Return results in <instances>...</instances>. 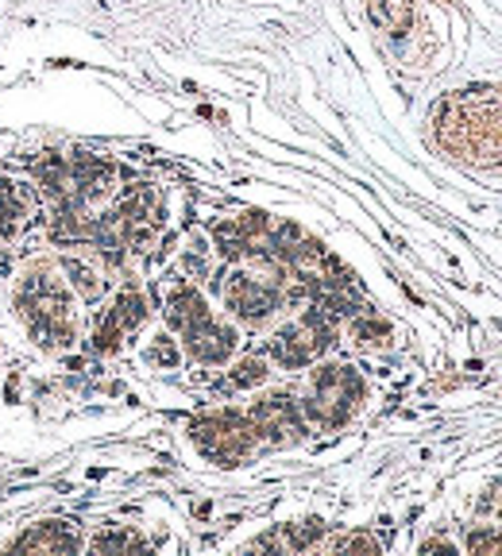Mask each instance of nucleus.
I'll use <instances>...</instances> for the list:
<instances>
[{"label":"nucleus","mask_w":502,"mask_h":556,"mask_svg":"<svg viewBox=\"0 0 502 556\" xmlns=\"http://www.w3.org/2000/svg\"><path fill=\"white\" fill-rule=\"evenodd\" d=\"M12 305H16L20 321H24L27 337L43 352H70L81 340V313L78 294L70 290L62 278L59 263H32L24 275L16 278L12 290Z\"/></svg>","instance_id":"f257e3e1"},{"label":"nucleus","mask_w":502,"mask_h":556,"mask_svg":"<svg viewBox=\"0 0 502 556\" xmlns=\"http://www.w3.org/2000/svg\"><path fill=\"white\" fill-rule=\"evenodd\" d=\"M35 220V198L16 178H0V243H16Z\"/></svg>","instance_id":"9b49d317"},{"label":"nucleus","mask_w":502,"mask_h":556,"mask_svg":"<svg viewBox=\"0 0 502 556\" xmlns=\"http://www.w3.org/2000/svg\"><path fill=\"white\" fill-rule=\"evenodd\" d=\"M148 317H151L148 298L139 294L136 287H124L121 294L113 298L109 313L101 317V325L93 329V352L97 356H116L121 344H124V337H131V332L143 329Z\"/></svg>","instance_id":"423d86ee"},{"label":"nucleus","mask_w":502,"mask_h":556,"mask_svg":"<svg viewBox=\"0 0 502 556\" xmlns=\"http://www.w3.org/2000/svg\"><path fill=\"white\" fill-rule=\"evenodd\" d=\"M348 337H352V344L360 348H387L390 344V325L382 321V317H355L352 325H348Z\"/></svg>","instance_id":"2eb2a0df"},{"label":"nucleus","mask_w":502,"mask_h":556,"mask_svg":"<svg viewBox=\"0 0 502 556\" xmlns=\"http://www.w3.org/2000/svg\"><path fill=\"white\" fill-rule=\"evenodd\" d=\"M59 270L70 282V290L78 294V302H101L113 287V263L97 252L93 243H74L59 255Z\"/></svg>","instance_id":"0eeeda50"},{"label":"nucleus","mask_w":502,"mask_h":556,"mask_svg":"<svg viewBox=\"0 0 502 556\" xmlns=\"http://www.w3.org/2000/svg\"><path fill=\"white\" fill-rule=\"evenodd\" d=\"M163 317L178 337H190L201 325L213 321V309H209V302L201 298V290L193 287V282H174V287L166 290Z\"/></svg>","instance_id":"1a4fd4ad"},{"label":"nucleus","mask_w":502,"mask_h":556,"mask_svg":"<svg viewBox=\"0 0 502 556\" xmlns=\"http://www.w3.org/2000/svg\"><path fill=\"white\" fill-rule=\"evenodd\" d=\"M375 541L372 538H340V541H332V553H375Z\"/></svg>","instance_id":"6ab92c4d"},{"label":"nucleus","mask_w":502,"mask_h":556,"mask_svg":"<svg viewBox=\"0 0 502 556\" xmlns=\"http://www.w3.org/2000/svg\"><path fill=\"white\" fill-rule=\"evenodd\" d=\"M372 9V20L379 27H387L390 35H406L410 16H414V4L410 0H367Z\"/></svg>","instance_id":"ddd939ff"},{"label":"nucleus","mask_w":502,"mask_h":556,"mask_svg":"<svg viewBox=\"0 0 502 556\" xmlns=\"http://www.w3.org/2000/svg\"><path fill=\"white\" fill-rule=\"evenodd\" d=\"M89 553H136V548H143V538H136V533L121 530V526H113V530H101L93 541H89Z\"/></svg>","instance_id":"dca6fc26"},{"label":"nucleus","mask_w":502,"mask_h":556,"mask_svg":"<svg viewBox=\"0 0 502 556\" xmlns=\"http://www.w3.org/2000/svg\"><path fill=\"white\" fill-rule=\"evenodd\" d=\"M267 379H271L267 356H243L240 364L228 371V387H233V391H251V387H263Z\"/></svg>","instance_id":"4468645a"},{"label":"nucleus","mask_w":502,"mask_h":556,"mask_svg":"<svg viewBox=\"0 0 502 556\" xmlns=\"http://www.w3.org/2000/svg\"><path fill=\"white\" fill-rule=\"evenodd\" d=\"M143 359H148L151 367H163V371H174V367L183 364V348H178V340L174 337H151V344L143 348Z\"/></svg>","instance_id":"f3484780"},{"label":"nucleus","mask_w":502,"mask_h":556,"mask_svg":"<svg viewBox=\"0 0 502 556\" xmlns=\"http://www.w3.org/2000/svg\"><path fill=\"white\" fill-rule=\"evenodd\" d=\"M183 344H186V352L198 359V364L221 367V364H228V359H233L236 344H240V332H236L228 321H217V317H213V321L201 325L198 332L183 337Z\"/></svg>","instance_id":"9d476101"},{"label":"nucleus","mask_w":502,"mask_h":556,"mask_svg":"<svg viewBox=\"0 0 502 556\" xmlns=\"http://www.w3.org/2000/svg\"><path fill=\"white\" fill-rule=\"evenodd\" d=\"M332 344V321L325 309H310L305 317H298L294 325L275 332V340L267 344V356L286 371H302L313 359Z\"/></svg>","instance_id":"20e7f679"},{"label":"nucleus","mask_w":502,"mask_h":556,"mask_svg":"<svg viewBox=\"0 0 502 556\" xmlns=\"http://www.w3.org/2000/svg\"><path fill=\"white\" fill-rule=\"evenodd\" d=\"M449 121L460 124V139H449V148L472 159H499L502 155V97L479 104H452Z\"/></svg>","instance_id":"39448f33"},{"label":"nucleus","mask_w":502,"mask_h":556,"mask_svg":"<svg viewBox=\"0 0 502 556\" xmlns=\"http://www.w3.org/2000/svg\"><path fill=\"white\" fill-rule=\"evenodd\" d=\"M9 548L12 553H78V548H86V541H81V533L70 530L66 521H39L27 533H20Z\"/></svg>","instance_id":"f8f14e48"},{"label":"nucleus","mask_w":502,"mask_h":556,"mask_svg":"<svg viewBox=\"0 0 502 556\" xmlns=\"http://www.w3.org/2000/svg\"><path fill=\"white\" fill-rule=\"evenodd\" d=\"M364 402V379L348 364H321L310 379V394L302 402V414L317 421L321 429L344 426L348 417Z\"/></svg>","instance_id":"f03ea898"},{"label":"nucleus","mask_w":502,"mask_h":556,"mask_svg":"<svg viewBox=\"0 0 502 556\" xmlns=\"http://www.w3.org/2000/svg\"><path fill=\"white\" fill-rule=\"evenodd\" d=\"M251 426L260 433V441L290 444L305 433V414L298 402H290V394H267L248 409Z\"/></svg>","instance_id":"6e6552de"},{"label":"nucleus","mask_w":502,"mask_h":556,"mask_svg":"<svg viewBox=\"0 0 502 556\" xmlns=\"http://www.w3.org/2000/svg\"><path fill=\"white\" fill-rule=\"evenodd\" d=\"M321 521H305V526H298V530H290V541H286V548H310L313 541L321 538Z\"/></svg>","instance_id":"a211bd4d"},{"label":"nucleus","mask_w":502,"mask_h":556,"mask_svg":"<svg viewBox=\"0 0 502 556\" xmlns=\"http://www.w3.org/2000/svg\"><path fill=\"white\" fill-rule=\"evenodd\" d=\"M193 441L205 452L209 460L221 464V468H233V464L248 460L255 444H260V433L251 426L248 414H236V409H221L213 417H201L193 426Z\"/></svg>","instance_id":"7ed1b4c3"}]
</instances>
